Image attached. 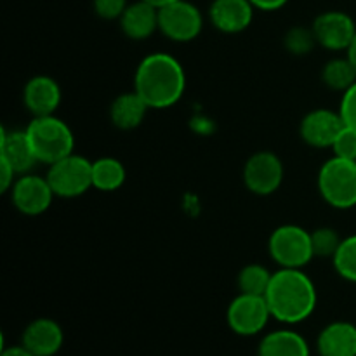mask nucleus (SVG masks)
Instances as JSON below:
<instances>
[{"label":"nucleus","mask_w":356,"mask_h":356,"mask_svg":"<svg viewBox=\"0 0 356 356\" xmlns=\"http://www.w3.org/2000/svg\"><path fill=\"white\" fill-rule=\"evenodd\" d=\"M186 75L174 56L153 52L139 63L134 75V90L149 108H170L183 97Z\"/></svg>","instance_id":"f257e3e1"},{"label":"nucleus","mask_w":356,"mask_h":356,"mask_svg":"<svg viewBox=\"0 0 356 356\" xmlns=\"http://www.w3.org/2000/svg\"><path fill=\"white\" fill-rule=\"evenodd\" d=\"M264 298L271 316L289 325L305 322L316 308L315 284L305 271L294 268H280L273 273Z\"/></svg>","instance_id":"f03ea898"},{"label":"nucleus","mask_w":356,"mask_h":356,"mask_svg":"<svg viewBox=\"0 0 356 356\" xmlns=\"http://www.w3.org/2000/svg\"><path fill=\"white\" fill-rule=\"evenodd\" d=\"M26 136L38 162L47 165L72 155L75 148V136L70 125L54 115L33 117L26 127Z\"/></svg>","instance_id":"7ed1b4c3"},{"label":"nucleus","mask_w":356,"mask_h":356,"mask_svg":"<svg viewBox=\"0 0 356 356\" xmlns=\"http://www.w3.org/2000/svg\"><path fill=\"white\" fill-rule=\"evenodd\" d=\"M318 190L334 209L346 211L356 205V160L334 155L318 172Z\"/></svg>","instance_id":"20e7f679"},{"label":"nucleus","mask_w":356,"mask_h":356,"mask_svg":"<svg viewBox=\"0 0 356 356\" xmlns=\"http://www.w3.org/2000/svg\"><path fill=\"white\" fill-rule=\"evenodd\" d=\"M268 250L280 268L302 270L315 257L312 233L296 225H284L275 229L268 242Z\"/></svg>","instance_id":"39448f33"},{"label":"nucleus","mask_w":356,"mask_h":356,"mask_svg":"<svg viewBox=\"0 0 356 356\" xmlns=\"http://www.w3.org/2000/svg\"><path fill=\"white\" fill-rule=\"evenodd\" d=\"M45 177L56 197L76 198L92 188V162L72 153L51 163Z\"/></svg>","instance_id":"423d86ee"},{"label":"nucleus","mask_w":356,"mask_h":356,"mask_svg":"<svg viewBox=\"0 0 356 356\" xmlns=\"http://www.w3.org/2000/svg\"><path fill=\"white\" fill-rule=\"evenodd\" d=\"M204 28L200 9L188 0H176L159 9V30L172 42H191Z\"/></svg>","instance_id":"0eeeda50"},{"label":"nucleus","mask_w":356,"mask_h":356,"mask_svg":"<svg viewBox=\"0 0 356 356\" xmlns=\"http://www.w3.org/2000/svg\"><path fill=\"white\" fill-rule=\"evenodd\" d=\"M271 318L270 306L264 296L242 294L236 296L228 306L226 320L229 329L238 336H256Z\"/></svg>","instance_id":"6e6552de"},{"label":"nucleus","mask_w":356,"mask_h":356,"mask_svg":"<svg viewBox=\"0 0 356 356\" xmlns=\"http://www.w3.org/2000/svg\"><path fill=\"white\" fill-rule=\"evenodd\" d=\"M284 174V163L275 153L257 152L245 162L243 183L254 195L266 197L282 186Z\"/></svg>","instance_id":"1a4fd4ad"},{"label":"nucleus","mask_w":356,"mask_h":356,"mask_svg":"<svg viewBox=\"0 0 356 356\" xmlns=\"http://www.w3.org/2000/svg\"><path fill=\"white\" fill-rule=\"evenodd\" d=\"M51 184L47 177L37 176V174H21L13 184L10 198L13 204L21 214L24 216H40L51 207L54 198Z\"/></svg>","instance_id":"9d476101"},{"label":"nucleus","mask_w":356,"mask_h":356,"mask_svg":"<svg viewBox=\"0 0 356 356\" xmlns=\"http://www.w3.org/2000/svg\"><path fill=\"white\" fill-rule=\"evenodd\" d=\"M316 42L329 51H348L356 35V24L343 10H327L320 14L312 26Z\"/></svg>","instance_id":"9b49d317"},{"label":"nucleus","mask_w":356,"mask_h":356,"mask_svg":"<svg viewBox=\"0 0 356 356\" xmlns=\"http://www.w3.org/2000/svg\"><path fill=\"white\" fill-rule=\"evenodd\" d=\"M346 127L339 111L318 108L302 118L299 134L306 145L313 148H332L339 132Z\"/></svg>","instance_id":"f8f14e48"},{"label":"nucleus","mask_w":356,"mask_h":356,"mask_svg":"<svg viewBox=\"0 0 356 356\" xmlns=\"http://www.w3.org/2000/svg\"><path fill=\"white\" fill-rule=\"evenodd\" d=\"M254 9L250 0H214L209 17L214 28L222 33H240L252 23Z\"/></svg>","instance_id":"ddd939ff"},{"label":"nucleus","mask_w":356,"mask_h":356,"mask_svg":"<svg viewBox=\"0 0 356 356\" xmlns=\"http://www.w3.org/2000/svg\"><path fill=\"white\" fill-rule=\"evenodd\" d=\"M63 329L52 318H37L24 329L21 344L33 356H54L61 350Z\"/></svg>","instance_id":"4468645a"},{"label":"nucleus","mask_w":356,"mask_h":356,"mask_svg":"<svg viewBox=\"0 0 356 356\" xmlns=\"http://www.w3.org/2000/svg\"><path fill=\"white\" fill-rule=\"evenodd\" d=\"M23 103L30 110V113H33V117L54 115L61 103V87L52 76H33L24 86Z\"/></svg>","instance_id":"2eb2a0df"},{"label":"nucleus","mask_w":356,"mask_h":356,"mask_svg":"<svg viewBox=\"0 0 356 356\" xmlns=\"http://www.w3.org/2000/svg\"><path fill=\"white\" fill-rule=\"evenodd\" d=\"M120 28L131 40H146L159 30V9L145 0L129 3L120 16Z\"/></svg>","instance_id":"dca6fc26"},{"label":"nucleus","mask_w":356,"mask_h":356,"mask_svg":"<svg viewBox=\"0 0 356 356\" xmlns=\"http://www.w3.org/2000/svg\"><path fill=\"white\" fill-rule=\"evenodd\" d=\"M0 159L6 160L16 174H28L38 162L26 131L7 132L6 129H2L0 139Z\"/></svg>","instance_id":"f3484780"},{"label":"nucleus","mask_w":356,"mask_h":356,"mask_svg":"<svg viewBox=\"0 0 356 356\" xmlns=\"http://www.w3.org/2000/svg\"><path fill=\"white\" fill-rule=\"evenodd\" d=\"M320 356H356V325L350 322H332L320 332Z\"/></svg>","instance_id":"a211bd4d"},{"label":"nucleus","mask_w":356,"mask_h":356,"mask_svg":"<svg viewBox=\"0 0 356 356\" xmlns=\"http://www.w3.org/2000/svg\"><path fill=\"white\" fill-rule=\"evenodd\" d=\"M148 110L149 106L146 101L136 90H132L115 97L110 106V118L115 127L122 131H132L143 124Z\"/></svg>","instance_id":"6ab92c4d"},{"label":"nucleus","mask_w":356,"mask_h":356,"mask_svg":"<svg viewBox=\"0 0 356 356\" xmlns=\"http://www.w3.org/2000/svg\"><path fill=\"white\" fill-rule=\"evenodd\" d=\"M259 356H309V346L301 334L282 329L266 334L257 350Z\"/></svg>","instance_id":"aec40b11"},{"label":"nucleus","mask_w":356,"mask_h":356,"mask_svg":"<svg viewBox=\"0 0 356 356\" xmlns=\"http://www.w3.org/2000/svg\"><path fill=\"white\" fill-rule=\"evenodd\" d=\"M125 167L120 160L103 156L92 162V188L99 191H117L125 183Z\"/></svg>","instance_id":"412c9836"},{"label":"nucleus","mask_w":356,"mask_h":356,"mask_svg":"<svg viewBox=\"0 0 356 356\" xmlns=\"http://www.w3.org/2000/svg\"><path fill=\"white\" fill-rule=\"evenodd\" d=\"M322 80L329 89L346 92L356 83V68L353 63L346 58L330 59L322 70Z\"/></svg>","instance_id":"4be33fe9"},{"label":"nucleus","mask_w":356,"mask_h":356,"mask_svg":"<svg viewBox=\"0 0 356 356\" xmlns=\"http://www.w3.org/2000/svg\"><path fill=\"white\" fill-rule=\"evenodd\" d=\"M273 273L261 264H249L238 275V289L242 294L266 296Z\"/></svg>","instance_id":"5701e85b"},{"label":"nucleus","mask_w":356,"mask_h":356,"mask_svg":"<svg viewBox=\"0 0 356 356\" xmlns=\"http://www.w3.org/2000/svg\"><path fill=\"white\" fill-rule=\"evenodd\" d=\"M332 263L339 277L356 284V235L348 236L341 242L339 249L334 254Z\"/></svg>","instance_id":"b1692460"},{"label":"nucleus","mask_w":356,"mask_h":356,"mask_svg":"<svg viewBox=\"0 0 356 356\" xmlns=\"http://www.w3.org/2000/svg\"><path fill=\"white\" fill-rule=\"evenodd\" d=\"M315 44H318V42H316L313 30H306L302 26L291 28L287 31V35H285V47H287V51L291 54H308L315 47Z\"/></svg>","instance_id":"393cba45"},{"label":"nucleus","mask_w":356,"mask_h":356,"mask_svg":"<svg viewBox=\"0 0 356 356\" xmlns=\"http://www.w3.org/2000/svg\"><path fill=\"white\" fill-rule=\"evenodd\" d=\"M343 238H339L336 229L332 228H318L312 233V243L315 256L320 257H334V254L339 249Z\"/></svg>","instance_id":"a878e982"},{"label":"nucleus","mask_w":356,"mask_h":356,"mask_svg":"<svg viewBox=\"0 0 356 356\" xmlns=\"http://www.w3.org/2000/svg\"><path fill=\"white\" fill-rule=\"evenodd\" d=\"M334 155L341 156V159L356 160V131L355 129L344 127L339 132L332 145Z\"/></svg>","instance_id":"bb28decb"},{"label":"nucleus","mask_w":356,"mask_h":356,"mask_svg":"<svg viewBox=\"0 0 356 356\" xmlns=\"http://www.w3.org/2000/svg\"><path fill=\"white\" fill-rule=\"evenodd\" d=\"M127 6V0H94V10L103 19H120Z\"/></svg>","instance_id":"cd10ccee"},{"label":"nucleus","mask_w":356,"mask_h":356,"mask_svg":"<svg viewBox=\"0 0 356 356\" xmlns=\"http://www.w3.org/2000/svg\"><path fill=\"white\" fill-rule=\"evenodd\" d=\"M339 113L343 117L344 125L356 131V83L351 86L346 92H343Z\"/></svg>","instance_id":"c85d7f7f"},{"label":"nucleus","mask_w":356,"mask_h":356,"mask_svg":"<svg viewBox=\"0 0 356 356\" xmlns=\"http://www.w3.org/2000/svg\"><path fill=\"white\" fill-rule=\"evenodd\" d=\"M16 176L17 174L14 172L13 167L6 160L0 159V190H2V193H6V191H9L13 188L14 181H16L14 177Z\"/></svg>","instance_id":"c756f323"},{"label":"nucleus","mask_w":356,"mask_h":356,"mask_svg":"<svg viewBox=\"0 0 356 356\" xmlns=\"http://www.w3.org/2000/svg\"><path fill=\"white\" fill-rule=\"evenodd\" d=\"M250 2H252V6L256 7V9L277 10V9H282L289 0H250Z\"/></svg>","instance_id":"7c9ffc66"},{"label":"nucleus","mask_w":356,"mask_h":356,"mask_svg":"<svg viewBox=\"0 0 356 356\" xmlns=\"http://www.w3.org/2000/svg\"><path fill=\"white\" fill-rule=\"evenodd\" d=\"M0 356H33L26 348L21 344V346H13V348H3L2 355Z\"/></svg>","instance_id":"2f4dec72"},{"label":"nucleus","mask_w":356,"mask_h":356,"mask_svg":"<svg viewBox=\"0 0 356 356\" xmlns=\"http://www.w3.org/2000/svg\"><path fill=\"white\" fill-rule=\"evenodd\" d=\"M348 59L353 63V66L356 68V35H355L353 42H351V45L348 47Z\"/></svg>","instance_id":"473e14b6"},{"label":"nucleus","mask_w":356,"mask_h":356,"mask_svg":"<svg viewBox=\"0 0 356 356\" xmlns=\"http://www.w3.org/2000/svg\"><path fill=\"white\" fill-rule=\"evenodd\" d=\"M145 2L152 3V6H155V7H156V9H160V7H165V6H169V3L176 2V0H145Z\"/></svg>","instance_id":"72a5a7b5"}]
</instances>
